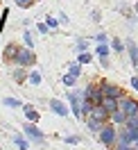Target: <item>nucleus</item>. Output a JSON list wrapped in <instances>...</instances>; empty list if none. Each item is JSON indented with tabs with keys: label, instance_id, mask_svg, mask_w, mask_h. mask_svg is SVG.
Segmentation results:
<instances>
[{
	"label": "nucleus",
	"instance_id": "24",
	"mask_svg": "<svg viewBox=\"0 0 138 150\" xmlns=\"http://www.w3.org/2000/svg\"><path fill=\"white\" fill-rule=\"evenodd\" d=\"M61 82H64L66 86H75V84H77V77H75L73 73H66V75H64V80H61Z\"/></svg>",
	"mask_w": 138,
	"mask_h": 150
},
{
	"label": "nucleus",
	"instance_id": "5",
	"mask_svg": "<svg viewBox=\"0 0 138 150\" xmlns=\"http://www.w3.org/2000/svg\"><path fill=\"white\" fill-rule=\"evenodd\" d=\"M134 139H136L134 130H129V127L122 125V130L118 132V139H116V146L118 148H129V146H134Z\"/></svg>",
	"mask_w": 138,
	"mask_h": 150
},
{
	"label": "nucleus",
	"instance_id": "19",
	"mask_svg": "<svg viewBox=\"0 0 138 150\" xmlns=\"http://www.w3.org/2000/svg\"><path fill=\"white\" fill-rule=\"evenodd\" d=\"M91 59H93V55L91 52H88V50H84V52H77V62H79V64H91Z\"/></svg>",
	"mask_w": 138,
	"mask_h": 150
},
{
	"label": "nucleus",
	"instance_id": "17",
	"mask_svg": "<svg viewBox=\"0 0 138 150\" xmlns=\"http://www.w3.org/2000/svg\"><path fill=\"white\" fill-rule=\"evenodd\" d=\"M16 50H18V46L16 43H7V48H5V59L11 64V59H14V55H16Z\"/></svg>",
	"mask_w": 138,
	"mask_h": 150
},
{
	"label": "nucleus",
	"instance_id": "16",
	"mask_svg": "<svg viewBox=\"0 0 138 150\" xmlns=\"http://www.w3.org/2000/svg\"><path fill=\"white\" fill-rule=\"evenodd\" d=\"M109 46H111V50H116V52H125V50H127V46H125L118 37H116V39H109Z\"/></svg>",
	"mask_w": 138,
	"mask_h": 150
},
{
	"label": "nucleus",
	"instance_id": "25",
	"mask_svg": "<svg viewBox=\"0 0 138 150\" xmlns=\"http://www.w3.org/2000/svg\"><path fill=\"white\" fill-rule=\"evenodd\" d=\"M64 141H66V143H70V146H77L82 139H79V137H75V134H68V137H64Z\"/></svg>",
	"mask_w": 138,
	"mask_h": 150
},
{
	"label": "nucleus",
	"instance_id": "30",
	"mask_svg": "<svg viewBox=\"0 0 138 150\" xmlns=\"http://www.w3.org/2000/svg\"><path fill=\"white\" fill-rule=\"evenodd\" d=\"M129 84H131V89H136V91H138V75H134V77L129 80Z\"/></svg>",
	"mask_w": 138,
	"mask_h": 150
},
{
	"label": "nucleus",
	"instance_id": "9",
	"mask_svg": "<svg viewBox=\"0 0 138 150\" xmlns=\"http://www.w3.org/2000/svg\"><path fill=\"white\" fill-rule=\"evenodd\" d=\"M68 103H70V112H73L75 118H82V103H79V96L70 91L68 93Z\"/></svg>",
	"mask_w": 138,
	"mask_h": 150
},
{
	"label": "nucleus",
	"instance_id": "6",
	"mask_svg": "<svg viewBox=\"0 0 138 150\" xmlns=\"http://www.w3.org/2000/svg\"><path fill=\"white\" fill-rule=\"evenodd\" d=\"M120 109L127 114V118H129V116H136V114H138V100L122 96V98H120Z\"/></svg>",
	"mask_w": 138,
	"mask_h": 150
},
{
	"label": "nucleus",
	"instance_id": "28",
	"mask_svg": "<svg viewBox=\"0 0 138 150\" xmlns=\"http://www.w3.org/2000/svg\"><path fill=\"white\" fill-rule=\"evenodd\" d=\"M95 41H97V43H109V37H106L104 32H97V34H95Z\"/></svg>",
	"mask_w": 138,
	"mask_h": 150
},
{
	"label": "nucleus",
	"instance_id": "11",
	"mask_svg": "<svg viewBox=\"0 0 138 150\" xmlns=\"http://www.w3.org/2000/svg\"><path fill=\"white\" fill-rule=\"evenodd\" d=\"M125 46H127V52H129V59H131V66H136V64H138V46H136V41H127Z\"/></svg>",
	"mask_w": 138,
	"mask_h": 150
},
{
	"label": "nucleus",
	"instance_id": "10",
	"mask_svg": "<svg viewBox=\"0 0 138 150\" xmlns=\"http://www.w3.org/2000/svg\"><path fill=\"white\" fill-rule=\"evenodd\" d=\"M109 121L111 123H116V125H125V123H127V114L122 112V109H113V112L109 114Z\"/></svg>",
	"mask_w": 138,
	"mask_h": 150
},
{
	"label": "nucleus",
	"instance_id": "26",
	"mask_svg": "<svg viewBox=\"0 0 138 150\" xmlns=\"http://www.w3.org/2000/svg\"><path fill=\"white\" fill-rule=\"evenodd\" d=\"M14 2H16L18 7H23V9H29V7L34 5V0H14Z\"/></svg>",
	"mask_w": 138,
	"mask_h": 150
},
{
	"label": "nucleus",
	"instance_id": "18",
	"mask_svg": "<svg viewBox=\"0 0 138 150\" xmlns=\"http://www.w3.org/2000/svg\"><path fill=\"white\" fill-rule=\"evenodd\" d=\"M41 80H43V77H41V73H39V71H32V73L27 75V82H29L32 86H39V84H41Z\"/></svg>",
	"mask_w": 138,
	"mask_h": 150
},
{
	"label": "nucleus",
	"instance_id": "4",
	"mask_svg": "<svg viewBox=\"0 0 138 150\" xmlns=\"http://www.w3.org/2000/svg\"><path fill=\"white\" fill-rule=\"evenodd\" d=\"M23 134L27 137L29 141H36V143H43V132H41V127H39L36 123H32V121H25L23 123Z\"/></svg>",
	"mask_w": 138,
	"mask_h": 150
},
{
	"label": "nucleus",
	"instance_id": "31",
	"mask_svg": "<svg viewBox=\"0 0 138 150\" xmlns=\"http://www.w3.org/2000/svg\"><path fill=\"white\" fill-rule=\"evenodd\" d=\"M59 23H68V16H66L64 11H61V14H59Z\"/></svg>",
	"mask_w": 138,
	"mask_h": 150
},
{
	"label": "nucleus",
	"instance_id": "15",
	"mask_svg": "<svg viewBox=\"0 0 138 150\" xmlns=\"http://www.w3.org/2000/svg\"><path fill=\"white\" fill-rule=\"evenodd\" d=\"M14 146L20 150H27L29 148V139H25V137H20V134H14Z\"/></svg>",
	"mask_w": 138,
	"mask_h": 150
},
{
	"label": "nucleus",
	"instance_id": "2",
	"mask_svg": "<svg viewBox=\"0 0 138 150\" xmlns=\"http://www.w3.org/2000/svg\"><path fill=\"white\" fill-rule=\"evenodd\" d=\"M97 139H100V143H102V146H106V148L116 146V139H118V125L111 123V121H106L100 127V132H97Z\"/></svg>",
	"mask_w": 138,
	"mask_h": 150
},
{
	"label": "nucleus",
	"instance_id": "13",
	"mask_svg": "<svg viewBox=\"0 0 138 150\" xmlns=\"http://www.w3.org/2000/svg\"><path fill=\"white\" fill-rule=\"evenodd\" d=\"M109 50H111L109 43H100V46H95V55H97V59H106V57H109Z\"/></svg>",
	"mask_w": 138,
	"mask_h": 150
},
{
	"label": "nucleus",
	"instance_id": "27",
	"mask_svg": "<svg viewBox=\"0 0 138 150\" xmlns=\"http://www.w3.org/2000/svg\"><path fill=\"white\" fill-rule=\"evenodd\" d=\"M46 23H48V28H50V30H57V28H59V18H52V16H48Z\"/></svg>",
	"mask_w": 138,
	"mask_h": 150
},
{
	"label": "nucleus",
	"instance_id": "12",
	"mask_svg": "<svg viewBox=\"0 0 138 150\" xmlns=\"http://www.w3.org/2000/svg\"><path fill=\"white\" fill-rule=\"evenodd\" d=\"M23 112H25V118H27V121H32V123H39V118H41V116H39V112L32 107V105H23Z\"/></svg>",
	"mask_w": 138,
	"mask_h": 150
},
{
	"label": "nucleus",
	"instance_id": "3",
	"mask_svg": "<svg viewBox=\"0 0 138 150\" xmlns=\"http://www.w3.org/2000/svg\"><path fill=\"white\" fill-rule=\"evenodd\" d=\"M11 64L14 66H34L36 64V55H34V48H27V46H18L16 50V55L11 59Z\"/></svg>",
	"mask_w": 138,
	"mask_h": 150
},
{
	"label": "nucleus",
	"instance_id": "29",
	"mask_svg": "<svg viewBox=\"0 0 138 150\" xmlns=\"http://www.w3.org/2000/svg\"><path fill=\"white\" fill-rule=\"evenodd\" d=\"M36 30L41 32V34H48V32H50V28H48V23H36Z\"/></svg>",
	"mask_w": 138,
	"mask_h": 150
},
{
	"label": "nucleus",
	"instance_id": "14",
	"mask_svg": "<svg viewBox=\"0 0 138 150\" xmlns=\"http://www.w3.org/2000/svg\"><path fill=\"white\" fill-rule=\"evenodd\" d=\"M11 77L18 80V82H25V80H27V71H25V66H16L14 73H11Z\"/></svg>",
	"mask_w": 138,
	"mask_h": 150
},
{
	"label": "nucleus",
	"instance_id": "22",
	"mask_svg": "<svg viewBox=\"0 0 138 150\" xmlns=\"http://www.w3.org/2000/svg\"><path fill=\"white\" fill-rule=\"evenodd\" d=\"M68 73H73L75 77H79V75H82V64H79V62H73V64L68 66Z\"/></svg>",
	"mask_w": 138,
	"mask_h": 150
},
{
	"label": "nucleus",
	"instance_id": "1",
	"mask_svg": "<svg viewBox=\"0 0 138 150\" xmlns=\"http://www.w3.org/2000/svg\"><path fill=\"white\" fill-rule=\"evenodd\" d=\"M106 121H109V112L104 109V105H97V107H95V109L86 116V125H88V130L95 132V134L100 132V127H102Z\"/></svg>",
	"mask_w": 138,
	"mask_h": 150
},
{
	"label": "nucleus",
	"instance_id": "20",
	"mask_svg": "<svg viewBox=\"0 0 138 150\" xmlns=\"http://www.w3.org/2000/svg\"><path fill=\"white\" fill-rule=\"evenodd\" d=\"M2 105H5V107H11V109H16V107H23V103H20V100H16V98H5V100H2Z\"/></svg>",
	"mask_w": 138,
	"mask_h": 150
},
{
	"label": "nucleus",
	"instance_id": "7",
	"mask_svg": "<svg viewBox=\"0 0 138 150\" xmlns=\"http://www.w3.org/2000/svg\"><path fill=\"white\" fill-rule=\"evenodd\" d=\"M102 91H104V98H106V100H120V98H122V89L116 86V84H109V82L102 84Z\"/></svg>",
	"mask_w": 138,
	"mask_h": 150
},
{
	"label": "nucleus",
	"instance_id": "32",
	"mask_svg": "<svg viewBox=\"0 0 138 150\" xmlns=\"http://www.w3.org/2000/svg\"><path fill=\"white\" fill-rule=\"evenodd\" d=\"M134 11H136V14H138V2H136V5H134Z\"/></svg>",
	"mask_w": 138,
	"mask_h": 150
},
{
	"label": "nucleus",
	"instance_id": "23",
	"mask_svg": "<svg viewBox=\"0 0 138 150\" xmlns=\"http://www.w3.org/2000/svg\"><path fill=\"white\" fill-rule=\"evenodd\" d=\"M23 41H25V46H27V48H34V37H32V32H29V30L23 32Z\"/></svg>",
	"mask_w": 138,
	"mask_h": 150
},
{
	"label": "nucleus",
	"instance_id": "8",
	"mask_svg": "<svg viewBox=\"0 0 138 150\" xmlns=\"http://www.w3.org/2000/svg\"><path fill=\"white\" fill-rule=\"evenodd\" d=\"M50 109H52L57 116H61V118H66V116L70 114V107H68L64 100H57V98H52V100H50Z\"/></svg>",
	"mask_w": 138,
	"mask_h": 150
},
{
	"label": "nucleus",
	"instance_id": "21",
	"mask_svg": "<svg viewBox=\"0 0 138 150\" xmlns=\"http://www.w3.org/2000/svg\"><path fill=\"white\" fill-rule=\"evenodd\" d=\"M88 46H91V43H88V39H77L75 50H77V52H84V50H88Z\"/></svg>",
	"mask_w": 138,
	"mask_h": 150
}]
</instances>
